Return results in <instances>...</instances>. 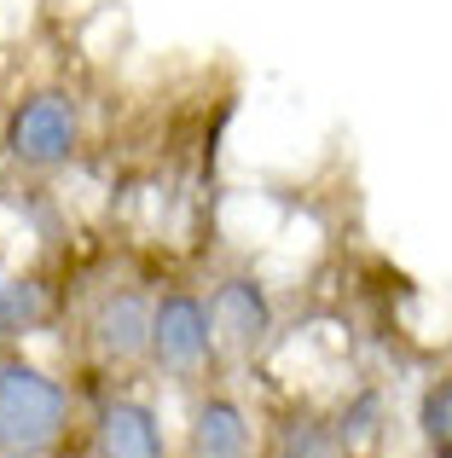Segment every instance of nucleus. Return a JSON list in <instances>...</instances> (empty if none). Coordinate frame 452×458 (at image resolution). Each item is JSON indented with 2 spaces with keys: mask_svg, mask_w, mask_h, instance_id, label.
<instances>
[{
  "mask_svg": "<svg viewBox=\"0 0 452 458\" xmlns=\"http://www.w3.org/2000/svg\"><path fill=\"white\" fill-rule=\"evenodd\" d=\"M70 394L46 371L23 360H0V453L6 458H41L64 436Z\"/></svg>",
  "mask_w": 452,
  "mask_h": 458,
  "instance_id": "1",
  "label": "nucleus"
},
{
  "mask_svg": "<svg viewBox=\"0 0 452 458\" xmlns=\"http://www.w3.org/2000/svg\"><path fill=\"white\" fill-rule=\"evenodd\" d=\"M215 354V325L209 308L186 291H169L151 308V360H157L169 377H197Z\"/></svg>",
  "mask_w": 452,
  "mask_h": 458,
  "instance_id": "2",
  "label": "nucleus"
},
{
  "mask_svg": "<svg viewBox=\"0 0 452 458\" xmlns=\"http://www.w3.org/2000/svg\"><path fill=\"white\" fill-rule=\"evenodd\" d=\"M6 151L18 157L23 168H58L70 151H76V105L64 93H35L12 111L6 128Z\"/></svg>",
  "mask_w": 452,
  "mask_h": 458,
  "instance_id": "3",
  "label": "nucleus"
},
{
  "mask_svg": "<svg viewBox=\"0 0 452 458\" xmlns=\"http://www.w3.org/2000/svg\"><path fill=\"white\" fill-rule=\"evenodd\" d=\"M209 325H215V348L221 354L249 360L272 331V302L255 279H226L209 296Z\"/></svg>",
  "mask_w": 452,
  "mask_h": 458,
  "instance_id": "4",
  "label": "nucleus"
},
{
  "mask_svg": "<svg viewBox=\"0 0 452 458\" xmlns=\"http://www.w3.org/2000/svg\"><path fill=\"white\" fill-rule=\"evenodd\" d=\"M99 453L105 458H163V429L151 406L139 401H111L99 412Z\"/></svg>",
  "mask_w": 452,
  "mask_h": 458,
  "instance_id": "5",
  "label": "nucleus"
},
{
  "mask_svg": "<svg viewBox=\"0 0 452 458\" xmlns=\"http://www.w3.org/2000/svg\"><path fill=\"white\" fill-rule=\"evenodd\" d=\"M93 331H99V348L116 360H139L151 354V308L139 302L134 291L111 296V302L99 308V319H93Z\"/></svg>",
  "mask_w": 452,
  "mask_h": 458,
  "instance_id": "6",
  "label": "nucleus"
},
{
  "mask_svg": "<svg viewBox=\"0 0 452 458\" xmlns=\"http://www.w3.org/2000/svg\"><path fill=\"white\" fill-rule=\"evenodd\" d=\"M192 441H197V458H244L249 453V418L238 401H204L192 418Z\"/></svg>",
  "mask_w": 452,
  "mask_h": 458,
  "instance_id": "7",
  "label": "nucleus"
},
{
  "mask_svg": "<svg viewBox=\"0 0 452 458\" xmlns=\"http://www.w3.org/2000/svg\"><path fill=\"white\" fill-rule=\"evenodd\" d=\"M418 429H423V441H430L435 458H452V371H447V377H435L430 389H423V401H418Z\"/></svg>",
  "mask_w": 452,
  "mask_h": 458,
  "instance_id": "8",
  "label": "nucleus"
},
{
  "mask_svg": "<svg viewBox=\"0 0 452 458\" xmlns=\"http://www.w3.org/2000/svg\"><path fill=\"white\" fill-rule=\"evenodd\" d=\"M337 429L314 424V418H290L279 436V458H337Z\"/></svg>",
  "mask_w": 452,
  "mask_h": 458,
  "instance_id": "9",
  "label": "nucleus"
},
{
  "mask_svg": "<svg viewBox=\"0 0 452 458\" xmlns=\"http://www.w3.org/2000/svg\"><path fill=\"white\" fill-rule=\"evenodd\" d=\"M377 418H383V401H377V394H354V401L342 406V418H337V441H342V447L372 441L377 436Z\"/></svg>",
  "mask_w": 452,
  "mask_h": 458,
  "instance_id": "10",
  "label": "nucleus"
},
{
  "mask_svg": "<svg viewBox=\"0 0 452 458\" xmlns=\"http://www.w3.org/2000/svg\"><path fill=\"white\" fill-rule=\"evenodd\" d=\"M6 336H12V325H6V319H0V343H6Z\"/></svg>",
  "mask_w": 452,
  "mask_h": 458,
  "instance_id": "11",
  "label": "nucleus"
}]
</instances>
